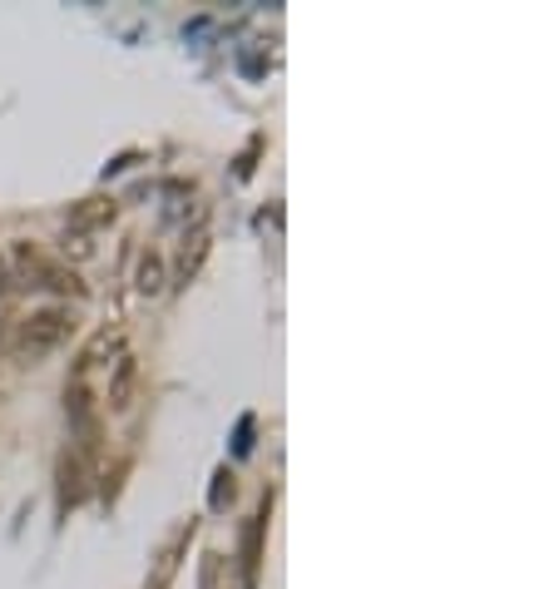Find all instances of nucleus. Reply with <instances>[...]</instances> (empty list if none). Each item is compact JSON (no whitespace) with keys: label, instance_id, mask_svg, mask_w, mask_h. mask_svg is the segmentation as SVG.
Segmentation results:
<instances>
[{"label":"nucleus","instance_id":"obj_3","mask_svg":"<svg viewBox=\"0 0 554 589\" xmlns=\"http://www.w3.org/2000/svg\"><path fill=\"white\" fill-rule=\"evenodd\" d=\"M114 199H85V203H75L70 209V234H79V238H89L95 228H110L114 223Z\"/></svg>","mask_w":554,"mask_h":589},{"label":"nucleus","instance_id":"obj_6","mask_svg":"<svg viewBox=\"0 0 554 589\" xmlns=\"http://www.w3.org/2000/svg\"><path fill=\"white\" fill-rule=\"evenodd\" d=\"M203 253H209V238H203V234H193L189 243H184V253H178V283H189L193 273H199Z\"/></svg>","mask_w":554,"mask_h":589},{"label":"nucleus","instance_id":"obj_5","mask_svg":"<svg viewBox=\"0 0 554 589\" xmlns=\"http://www.w3.org/2000/svg\"><path fill=\"white\" fill-rule=\"evenodd\" d=\"M134 288L144 292V298H154V292H164V258H159V253H144V258H139V273H134Z\"/></svg>","mask_w":554,"mask_h":589},{"label":"nucleus","instance_id":"obj_7","mask_svg":"<svg viewBox=\"0 0 554 589\" xmlns=\"http://www.w3.org/2000/svg\"><path fill=\"white\" fill-rule=\"evenodd\" d=\"M89 253H95V243H89V238L65 234V258H89Z\"/></svg>","mask_w":554,"mask_h":589},{"label":"nucleus","instance_id":"obj_1","mask_svg":"<svg viewBox=\"0 0 554 589\" xmlns=\"http://www.w3.org/2000/svg\"><path fill=\"white\" fill-rule=\"evenodd\" d=\"M70 333H75V308H65V302H55V308H35L21 323V333H15V356L35 362V356L55 352Z\"/></svg>","mask_w":554,"mask_h":589},{"label":"nucleus","instance_id":"obj_4","mask_svg":"<svg viewBox=\"0 0 554 589\" xmlns=\"http://www.w3.org/2000/svg\"><path fill=\"white\" fill-rule=\"evenodd\" d=\"M60 501H65V505L85 501V466H79L75 456L60 461Z\"/></svg>","mask_w":554,"mask_h":589},{"label":"nucleus","instance_id":"obj_2","mask_svg":"<svg viewBox=\"0 0 554 589\" xmlns=\"http://www.w3.org/2000/svg\"><path fill=\"white\" fill-rule=\"evenodd\" d=\"M134 397H139V356L124 352L119 362H114V372H110V387H104V406H110V412H129Z\"/></svg>","mask_w":554,"mask_h":589}]
</instances>
